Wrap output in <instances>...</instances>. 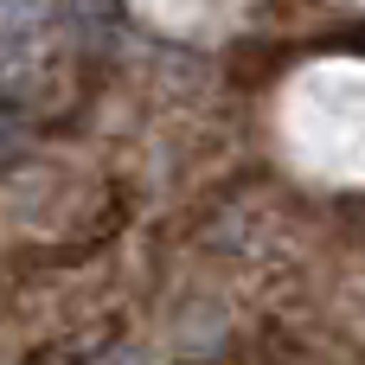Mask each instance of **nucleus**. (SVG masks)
I'll return each instance as SVG.
<instances>
[]
</instances>
